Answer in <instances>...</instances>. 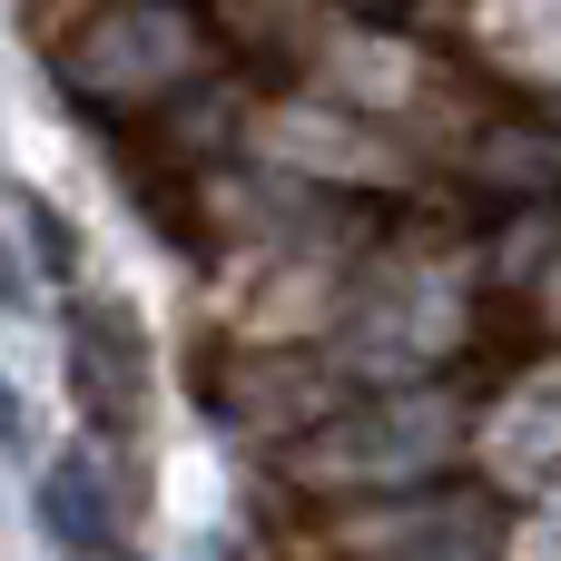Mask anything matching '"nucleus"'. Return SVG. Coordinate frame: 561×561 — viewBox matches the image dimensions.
Wrapping results in <instances>:
<instances>
[{"label": "nucleus", "mask_w": 561, "mask_h": 561, "mask_svg": "<svg viewBox=\"0 0 561 561\" xmlns=\"http://www.w3.org/2000/svg\"><path fill=\"white\" fill-rule=\"evenodd\" d=\"M30 513H39V533H49L59 561H108V483H99V454L89 444H69V454L39 463Z\"/></svg>", "instance_id": "f257e3e1"}, {"label": "nucleus", "mask_w": 561, "mask_h": 561, "mask_svg": "<svg viewBox=\"0 0 561 561\" xmlns=\"http://www.w3.org/2000/svg\"><path fill=\"white\" fill-rule=\"evenodd\" d=\"M0 454H30V424H20V394H10V375H0Z\"/></svg>", "instance_id": "f03ea898"}]
</instances>
